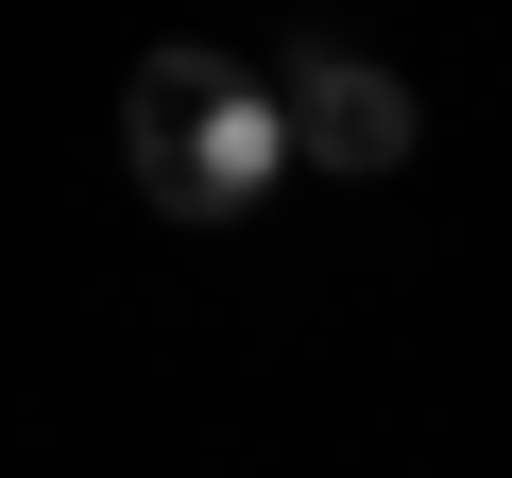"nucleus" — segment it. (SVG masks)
<instances>
[{
    "label": "nucleus",
    "instance_id": "nucleus-1",
    "mask_svg": "<svg viewBox=\"0 0 512 478\" xmlns=\"http://www.w3.org/2000/svg\"><path fill=\"white\" fill-rule=\"evenodd\" d=\"M120 171L171 222H256L274 171H291V120H274V86H256L239 52H154L120 86Z\"/></svg>",
    "mask_w": 512,
    "mask_h": 478
},
{
    "label": "nucleus",
    "instance_id": "nucleus-2",
    "mask_svg": "<svg viewBox=\"0 0 512 478\" xmlns=\"http://www.w3.org/2000/svg\"><path fill=\"white\" fill-rule=\"evenodd\" d=\"M274 120H291L308 171H410V137H427V103H410L376 52H308V69H274Z\"/></svg>",
    "mask_w": 512,
    "mask_h": 478
}]
</instances>
